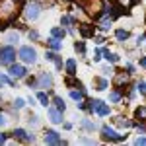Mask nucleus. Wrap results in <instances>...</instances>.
Instances as JSON below:
<instances>
[{"label": "nucleus", "mask_w": 146, "mask_h": 146, "mask_svg": "<svg viewBox=\"0 0 146 146\" xmlns=\"http://www.w3.org/2000/svg\"><path fill=\"white\" fill-rule=\"evenodd\" d=\"M103 56H105L109 62H117V58H119L117 55H113V53H109V51H103Z\"/></svg>", "instance_id": "23"}, {"label": "nucleus", "mask_w": 146, "mask_h": 146, "mask_svg": "<svg viewBox=\"0 0 146 146\" xmlns=\"http://www.w3.org/2000/svg\"><path fill=\"white\" fill-rule=\"evenodd\" d=\"M0 84H8V86H12V80H10V78H6L4 74H0Z\"/></svg>", "instance_id": "32"}, {"label": "nucleus", "mask_w": 146, "mask_h": 146, "mask_svg": "<svg viewBox=\"0 0 146 146\" xmlns=\"http://www.w3.org/2000/svg\"><path fill=\"white\" fill-rule=\"evenodd\" d=\"M55 64H56V68H62V60L58 58V55L55 56Z\"/></svg>", "instance_id": "37"}, {"label": "nucleus", "mask_w": 146, "mask_h": 146, "mask_svg": "<svg viewBox=\"0 0 146 146\" xmlns=\"http://www.w3.org/2000/svg\"><path fill=\"white\" fill-rule=\"evenodd\" d=\"M4 123H6V119H4V115H0V127H2Z\"/></svg>", "instance_id": "42"}, {"label": "nucleus", "mask_w": 146, "mask_h": 146, "mask_svg": "<svg viewBox=\"0 0 146 146\" xmlns=\"http://www.w3.org/2000/svg\"><path fill=\"white\" fill-rule=\"evenodd\" d=\"M109 98H111V101H119V100H121V92H113Z\"/></svg>", "instance_id": "31"}, {"label": "nucleus", "mask_w": 146, "mask_h": 146, "mask_svg": "<svg viewBox=\"0 0 146 146\" xmlns=\"http://www.w3.org/2000/svg\"><path fill=\"white\" fill-rule=\"evenodd\" d=\"M49 47H51L53 51H58V49H60V43H58V39L51 35V39H49Z\"/></svg>", "instance_id": "18"}, {"label": "nucleus", "mask_w": 146, "mask_h": 146, "mask_svg": "<svg viewBox=\"0 0 146 146\" xmlns=\"http://www.w3.org/2000/svg\"><path fill=\"white\" fill-rule=\"evenodd\" d=\"M53 86V78H51V74H47V72H43L41 76H39V82H37V88H51Z\"/></svg>", "instance_id": "9"}, {"label": "nucleus", "mask_w": 146, "mask_h": 146, "mask_svg": "<svg viewBox=\"0 0 146 146\" xmlns=\"http://www.w3.org/2000/svg\"><path fill=\"white\" fill-rule=\"evenodd\" d=\"M37 100L41 101V105H45V107L49 105V98H47L45 92H39V94H37Z\"/></svg>", "instance_id": "19"}, {"label": "nucleus", "mask_w": 146, "mask_h": 146, "mask_svg": "<svg viewBox=\"0 0 146 146\" xmlns=\"http://www.w3.org/2000/svg\"><path fill=\"white\" fill-rule=\"evenodd\" d=\"M37 37H39L37 31H29V39H37Z\"/></svg>", "instance_id": "38"}, {"label": "nucleus", "mask_w": 146, "mask_h": 146, "mask_svg": "<svg viewBox=\"0 0 146 146\" xmlns=\"http://www.w3.org/2000/svg\"><path fill=\"white\" fill-rule=\"evenodd\" d=\"M74 49H76V51H78L80 55H84V53H86V45H84V43H82V41H78V43H76V45H74Z\"/></svg>", "instance_id": "27"}, {"label": "nucleus", "mask_w": 146, "mask_h": 146, "mask_svg": "<svg viewBox=\"0 0 146 146\" xmlns=\"http://www.w3.org/2000/svg\"><path fill=\"white\" fill-rule=\"evenodd\" d=\"M117 39H119V41H127V39H129V31H125V29H117Z\"/></svg>", "instance_id": "20"}, {"label": "nucleus", "mask_w": 146, "mask_h": 146, "mask_svg": "<svg viewBox=\"0 0 146 146\" xmlns=\"http://www.w3.org/2000/svg\"><path fill=\"white\" fill-rule=\"evenodd\" d=\"M14 136H16L18 140H23V142H33L35 140L33 135H27L23 129H16V131H14Z\"/></svg>", "instance_id": "10"}, {"label": "nucleus", "mask_w": 146, "mask_h": 146, "mask_svg": "<svg viewBox=\"0 0 146 146\" xmlns=\"http://www.w3.org/2000/svg\"><path fill=\"white\" fill-rule=\"evenodd\" d=\"M51 35L56 37V39H62V37L66 35V31H64V27H53V29H51Z\"/></svg>", "instance_id": "14"}, {"label": "nucleus", "mask_w": 146, "mask_h": 146, "mask_svg": "<svg viewBox=\"0 0 146 146\" xmlns=\"http://www.w3.org/2000/svg\"><path fill=\"white\" fill-rule=\"evenodd\" d=\"M115 123L119 125V127H133L131 121H123V117H117V119H115Z\"/></svg>", "instance_id": "25"}, {"label": "nucleus", "mask_w": 146, "mask_h": 146, "mask_svg": "<svg viewBox=\"0 0 146 146\" xmlns=\"http://www.w3.org/2000/svg\"><path fill=\"white\" fill-rule=\"evenodd\" d=\"M18 39H20L18 33H8V37H6V41H8V43H18Z\"/></svg>", "instance_id": "28"}, {"label": "nucleus", "mask_w": 146, "mask_h": 146, "mask_svg": "<svg viewBox=\"0 0 146 146\" xmlns=\"http://www.w3.org/2000/svg\"><path fill=\"white\" fill-rule=\"evenodd\" d=\"M138 92H140L142 96H146V82H140V84H138Z\"/></svg>", "instance_id": "34"}, {"label": "nucleus", "mask_w": 146, "mask_h": 146, "mask_svg": "<svg viewBox=\"0 0 146 146\" xmlns=\"http://www.w3.org/2000/svg\"><path fill=\"white\" fill-rule=\"evenodd\" d=\"M4 142H6V135H2V133H0V144H4Z\"/></svg>", "instance_id": "40"}, {"label": "nucleus", "mask_w": 146, "mask_h": 146, "mask_svg": "<svg viewBox=\"0 0 146 146\" xmlns=\"http://www.w3.org/2000/svg\"><path fill=\"white\" fill-rule=\"evenodd\" d=\"M127 82H129V74H125V72H119V74L115 76V86H117V88H121Z\"/></svg>", "instance_id": "12"}, {"label": "nucleus", "mask_w": 146, "mask_h": 146, "mask_svg": "<svg viewBox=\"0 0 146 146\" xmlns=\"http://www.w3.org/2000/svg\"><path fill=\"white\" fill-rule=\"evenodd\" d=\"M18 56L22 58L23 62H27V64H33V62H35V58H37V53H35V49H33V47L25 45V47H22V49H20Z\"/></svg>", "instance_id": "3"}, {"label": "nucleus", "mask_w": 146, "mask_h": 146, "mask_svg": "<svg viewBox=\"0 0 146 146\" xmlns=\"http://www.w3.org/2000/svg\"><path fill=\"white\" fill-rule=\"evenodd\" d=\"M135 117L138 119V121H144L146 119V107H138L135 111Z\"/></svg>", "instance_id": "17"}, {"label": "nucleus", "mask_w": 146, "mask_h": 146, "mask_svg": "<svg viewBox=\"0 0 146 146\" xmlns=\"http://www.w3.org/2000/svg\"><path fill=\"white\" fill-rule=\"evenodd\" d=\"M43 140H45V144H64V140H60V136L55 131H47Z\"/></svg>", "instance_id": "8"}, {"label": "nucleus", "mask_w": 146, "mask_h": 146, "mask_svg": "<svg viewBox=\"0 0 146 146\" xmlns=\"http://www.w3.org/2000/svg\"><path fill=\"white\" fill-rule=\"evenodd\" d=\"M84 8L88 10V14H90V16L100 18V16H101V10H103V2H101V0H88V2L84 4Z\"/></svg>", "instance_id": "4"}, {"label": "nucleus", "mask_w": 146, "mask_h": 146, "mask_svg": "<svg viewBox=\"0 0 146 146\" xmlns=\"http://www.w3.org/2000/svg\"><path fill=\"white\" fill-rule=\"evenodd\" d=\"M49 117H51V121H53V123H62V111H60V109H56V107H51V109H49Z\"/></svg>", "instance_id": "11"}, {"label": "nucleus", "mask_w": 146, "mask_h": 146, "mask_svg": "<svg viewBox=\"0 0 146 146\" xmlns=\"http://www.w3.org/2000/svg\"><path fill=\"white\" fill-rule=\"evenodd\" d=\"M101 133H103V140H113V142H121V140H125L127 138V135H117L113 129H109V127H103L101 129Z\"/></svg>", "instance_id": "5"}, {"label": "nucleus", "mask_w": 146, "mask_h": 146, "mask_svg": "<svg viewBox=\"0 0 146 146\" xmlns=\"http://www.w3.org/2000/svg\"><path fill=\"white\" fill-rule=\"evenodd\" d=\"M39 14H41V6H39L37 2H31V4L25 6V18H27V20H37Z\"/></svg>", "instance_id": "6"}, {"label": "nucleus", "mask_w": 146, "mask_h": 146, "mask_svg": "<svg viewBox=\"0 0 146 146\" xmlns=\"http://www.w3.org/2000/svg\"><path fill=\"white\" fill-rule=\"evenodd\" d=\"M136 144H138V146L146 144V136H138V138H136Z\"/></svg>", "instance_id": "36"}, {"label": "nucleus", "mask_w": 146, "mask_h": 146, "mask_svg": "<svg viewBox=\"0 0 146 146\" xmlns=\"http://www.w3.org/2000/svg\"><path fill=\"white\" fill-rule=\"evenodd\" d=\"M109 111H111V109H109V107H107V105H105L103 101H101L100 105H98V109H96V113H98V115H101V117H105V115H109Z\"/></svg>", "instance_id": "15"}, {"label": "nucleus", "mask_w": 146, "mask_h": 146, "mask_svg": "<svg viewBox=\"0 0 146 146\" xmlns=\"http://www.w3.org/2000/svg\"><path fill=\"white\" fill-rule=\"evenodd\" d=\"M80 33H82V37H92L94 35V27H90L88 23H82L80 25Z\"/></svg>", "instance_id": "13"}, {"label": "nucleus", "mask_w": 146, "mask_h": 146, "mask_svg": "<svg viewBox=\"0 0 146 146\" xmlns=\"http://www.w3.org/2000/svg\"><path fill=\"white\" fill-rule=\"evenodd\" d=\"M60 22H62V25H64V27H70V23H72V20H70L68 16H62V20H60Z\"/></svg>", "instance_id": "30"}, {"label": "nucleus", "mask_w": 146, "mask_h": 146, "mask_svg": "<svg viewBox=\"0 0 146 146\" xmlns=\"http://www.w3.org/2000/svg\"><path fill=\"white\" fill-rule=\"evenodd\" d=\"M72 2H76V4H80V6H84V4H86L88 0H72Z\"/></svg>", "instance_id": "39"}, {"label": "nucleus", "mask_w": 146, "mask_h": 146, "mask_svg": "<svg viewBox=\"0 0 146 146\" xmlns=\"http://www.w3.org/2000/svg\"><path fill=\"white\" fill-rule=\"evenodd\" d=\"M18 16V0H0V29Z\"/></svg>", "instance_id": "1"}, {"label": "nucleus", "mask_w": 146, "mask_h": 146, "mask_svg": "<svg viewBox=\"0 0 146 146\" xmlns=\"http://www.w3.org/2000/svg\"><path fill=\"white\" fill-rule=\"evenodd\" d=\"M14 105H16V107H18V109H22L23 105H25V101H23L22 98H18V100H16V103H14Z\"/></svg>", "instance_id": "35"}, {"label": "nucleus", "mask_w": 146, "mask_h": 146, "mask_svg": "<svg viewBox=\"0 0 146 146\" xmlns=\"http://www.w3.org/2000/svg\"><path fill=\"white\" fill-rule=\"evenodd\" d=\"M53 103H55V107H56V109H60V111H64V101L60 100L58 96H56L55 100H53Z\"/></svg>", "instance_id": "22"}, {"label": "nucleus", "mask_w": 146, "mask_h": 146, "mask_svg": "<svg viewBox=\"0 0 146 146\" xmlns=\"http://www.w3.org/2000/svg\"><path fill=\"white\" fill-rule=\"evenodd\" d=\"M16 60V49L14 47H2L0 49V64H12Z\"/></svg>", "instance_id": "2"}, {"label": "nucleus", "mask_w": 146, "mask_h": 146, "mask_svg": "<svg viewBox=\"0 0 146 146\" xmlns=\"http://www.w3.org/2000/svg\"><path fill=\"white\" fill-rule=\"evenodd\" d=\"M82 127H84V129H88V131L96 129V125H94V123H90V121H84V123H82Z\"/></svg>", "instance_id": "33"}, {"label": "nucleus", "mask_w": 146, "mask_h": 146, "mask_svg": "<svg viewBox=\"0 0 146 146\" xmlns=\"http://www.w3.org/2000/svg\"><path fill=\"white\" fill-rule=\"evenodd\" d=\"M140 66H142V68H146V56L142 58V60H140Z\"/></svg>", "instance_id": "41"}, {"label": "nucleus", "mask_w": 146, "mask_h": 146, "mask_svg": "<svg viewBox=\"0 0 146 146\" xmlns=\"http://www.w3.org/2000/svg\"><path fill=\"white\" fill-rule=\"evenodd\" d=\"M119 6H123V8H131V6H133V0H119Z\"/></svg>", "instance_id": "29"}, {"label": "nucleus", "mask_w": 146, "mask_h": 146, "mask_svg": "<svg viewBox=\"0 0 146 146\" xmlns=\"http://www.w3.org/2000/svg\"><path fill=\"white\" fill-rule=\"evenodd\" d=\"M96 84H98V90H105L107 88V80H103V78H96Z\"/></svg>", "instance_id": "24"}, {"label": "nucleus", "mask_w": 146, "mask_h": 146, "mask_svg": "<svg viewBox=\"0 0 146 146\" xmlns=\"http://www.w3.org/2000/svg\"><path fill=\"white\" fill-rule=\"evenodd\" d=\"M66 70H68V74H72V76L76 74V60L74 58H68L66 60Z\"/></svg>", "instance_id": "16"}, {"label": "nucleus", "mask_w": 146, "mask_h": 146, "mask_svg": "<svg viewBox=\"0 0 146 146\" xmlns=\"http://www.w3.org/2000/svg\"><path fill=\"white\" fill-rule=\"evenodd\" d=\"M70 98H72V100H76V101L84 100V90H80V92H70Z\"/></svg>", "instance_id": "21"}, {"label": "nucleus", "mask_w": 146, "mask_h": 146, "mask_svg": "<svg viewBox=\"0 0 146 146\" xmlns=\"http://www.w3.org/2000/svg\"><path fill=\"white\" fill-rule=\"evenodd\" d=\"M64 84H66V86H78V88H82V86H80L78 82H76V80L72 78V74H70V76H68V78L64 80Z\"/></svg>", "instance_id": "26"}, {"label": "nucleus", "mask_w": 146, "mask_h": 146, "mask_svg": "<svg viewBox=\"0 0 146 146\" xmlns=\"http://www.w3.org/2000/svg\"><path fill=\"white\" fill-rule=\"evenodd\" d=\"M8 72H10L12 78H16V80L25 78V68H23L22 64H14V62H12V64H10V70H8Z\"/></svg>", "instance_id": "7"}]
</instances>
